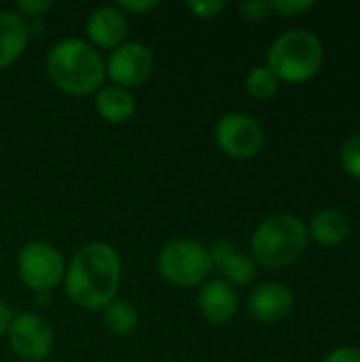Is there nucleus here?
I'll use <instances>...</instances> for the list:
<instances>
[{"label": "nucleus", "mask_w": 360, "mask_h": 362, "mask_svg": "<svg viewBox=\"0 0 360 362\" xmlns=\"http://www.w3.org/2000/svg\"><path fill=\"white\" fill-rule=\"evenodd\" d=\"M11 320H13V312H11V308L0 299V337H2V335H6Z\"/></svg>", "instance_id": "a878e982"}, {"label": "nucleus", "mask_w": 360, "mask_h": 362, "mask_svg": "<svg viewBox=\"0 0 360 362\" xmlns=\"http://www.w3.org/2000/svg\"><path fill=\"white\" fill-rule=\"evenodd\" d=\"M51 8H53L51 0H17V4H15V11L28 21L42 19V15Z\"/></svg>", "instance_id": "412c9836"}, {"label": "nucleus", "mask_w": 360, "mask_h": 362, "mask_svg": "<svg viewBox=\"0 0 360 362\" xmlns=\"http://www.w3.org/2000/svg\"><path fill=\"white\" fill-rule=\"evenodd\" d=\"M306 227H308V238H312L316 244L325 248H335L344 244L352 233L350 218L335 208L318 210Z\"/></svg>", "instance_id": "2eb2a0df"}, {"label": "nucleus", "mask_w": 360, "mask_h": 362, "mask_svg": "<svg viewBox=\"0 0 360 362\" xmlns=\"http://www.w3.org/2000/svg\"><path fill=\"white\" fill-rule=\"evenodd\" d=\"M159 2L155 0H119L117 8H121L125 15H146L149 11L157 8Z\"/></svg>", "instance_id": "b1692460"}, {"label": "nucleus", "mask_w": 360, "mask_h": 362, "mask_svg": "<svg viewBox=\"0 0 360 362\" xmlns=\"http://www.w3.org/2000/svg\"><path fill=\"white\" fill-rule=\"evenodd\" d=\"M32 34L28 19L17 11H0V70L11 68L28 49Z\"/></svg>", "instance_id": "4468645a"}, {"label": "nucleus", "mask_w": 360, "mask_h": 362, "mask_svg": "<svg viewBox=\"0 0 360 362\" xmlns=\"http://www.w3.org/2000/svg\"><path fill=\"white\" fill-rule=\"evenodd\" d=\"M210 250L212 269H219L223 274L221 280L236 286H248L257 276V263L250 255L238 250L229 242H214Z\"/></svg>", "instance_id": "ddd939ff"}, {"label": "nucleus", "mask_w": 360, "mask_h": 362, "mask_svg": "<svg viewBox=\"0 0 360 362\" xmlns=\"http://www.w3.org/2000/svg\"><path fill=\"white\" fill-rule=\"evenodd\" d=\"M342 168L346 174L360 180V134L348 138L342 146Z\"/></svg>", "instance_id": "6ab92c4d"}, {"label": "nucleus", "mask_w": 360, "mask_h": 362, "mask_svg": "<svg viewBox=\"0 0 360 362\" xmlns=\"http://www.w3.org/2000/svg\"><path fill=\"white\" fill-rule=\"evenodd\" d=\"M123 263L119 252L104 242L81 246L66 265L64 291L72 305L89 312H102L121 286Z\"/></svg>", "instance_id": "f257e3e1"}, {"label": "nucleus", "mask_w": 360, "mask_h": 362, "mask_svg": "<svg viewBox=\"0 0 360 362\" xmlns=\"http://www.w3.org/2000/svg\"><path fill=\"white\" fill-rule=\"evenodd\" d=\"M325 51L320 38L303 28L280 34L267 51V68L278 81L301 85L314 78L323 66Z\"/></svg>", "instance_id": "20e7f679"}, {"label": "nucleus", "mask_w": 360, "mask_h": 362, "mask_svg": "<svg viewBox=\"0 0 360 362\" xmlns=\"http://www.w3.org/2000/svg\"><path fill=\"white\" fill-rule=\"evenodd\" d=\"M104 62H106V76L112 81V85L129 91L144 85L155 72L153 51L138 40H125L117 49H112Z\"/></svg>", "instance_id": "1a4fd4ad"}, {"label": "nucleus", "mask_w": 360, "mask_h": 362, "mask_svg": "<svg viewBox=\"0 0 360 362\" xmlns=\"http://www.w3.org/2000/svg\"><path fill=\"white\" fill-rule=\"evenodd\" d=\"M216 146L231 159L246 161L261 153L265 134L261 123L248 112H227L214 125Z\"/></svg>", "instance_id": "0eeeda50"}, {"label": "nucleus", "mask_w": 360, "mask_h": 362, "mask_svg": "<svg viewBox=\"0 0 360 362\" xmlns=\"http://www.w3.org/2000/svg\"><path fill=\"white\" fill-rule=\"evenodd\" d=\"M197 310L206 322L212 327L229 325L238 314V293L225 280H208L199 286L197 293Z\"/></svg>", "instance_id": "f8f14e48"}, {"label": "nucleus", "mask_w": 360, "mask_h": 362, "mask_svg": "<svg viewBox=\"0 0 360 362\" xmlns=\"http://www.w3.org/2000/svg\"><path fill=\"white\" fill-rule=\"evenodd\" d=\"M95 112L100 115V119H104L106 123L119 125L129 121L136 115V98L129 89L117 87V85H102L95 91V100H93Z\"/></svg>", "instance_id": "dca6fc26"}, {"label": "nucleus", "mask_w": 360, "mask_h": 362, "mask_svg": "<svg viewBox=\"0 0 360 362\" xmlns=\"http://www.w3.org/2000/svg\"><path fill=\"white\" fill-rule=\"evenodd\" d=\"M45 70L55 89L72 98L95 93L106 78L102 53L85 38H64L55 42L45 59Z\"/></svg>", "instance_id": "f03ea898"}, {"label": "nucleus", "mask_w": 360, "mask_h": 362, "mask_svg": "<svg viewBox=\"0 0 360 362\" xmlns=\"http://www.w3.org/2000/svg\"><path fill=\"white\" fill-rule=\"evenodd\" d=\"M325 362H360V348L352 346H342L337 350H333Z\"/></svg>", "instance_id": "393cba45"}, {"label": "nucleus", "mask_w": 360, "mask_h": 362, "mask_svg": "<svg viewBox=\"0 0 360 362\" xmlns=\"http://www.w3.org/2000/svg\"><path fill=\"white\" fill-rule=\"evenodd\" d=\"M244 87H246L250 98L269 100V98H274L278 93L280 81L276 78V74L267 66H255V68L248 70V74L244 78Z\"/></svg>", "instance_id": "a211bd4d"}, {"label": "nucleus", "mask_w": 360, "mask_h": 362, "mask_svg": "<svg viewBox=\"0 0 360 362\" xmlns=\"http://www.w3.org/2000/svg\"><path fill=\"white\" fill-rule=\"evenodd\" d=\"M138 322H140L138 310L134 308V303L129 299L115 297L102 310V325L115 337H127V335H132L138 329Z\"/></svg>", "instance_id": "f3484780"}, {"label": "nucleus", "mask_w": 360, "mask_h": 362, "mask_svg": "<svg viewBox=\"0 0 360 362\" xmlns=\"http://www.w3.org/2000/svg\"><path fill=\"white\" fill-rule=\"evenodd\" d=\"M225 2L223 0H191L187 2V11L193 13V17L197 19H214L219 17L221 11H225Z\"/></svg>", "instance_id": "aec40b11"}, {"label": "nucleus", "mask_w": 360, "mask_h": 362, "mask_svg": "<svg viewBox=\"0 0 360 362\" xmlns=\"http://www.w3.org/2000/svg\"><path fill=\"white\" fill-rule=\"evenodd\" d=\"M269 2H272V13L282 15V17L301 15L316 6V2H312V0H269Z\"/></svg>", "instance_id": "4be33fe9"}, {"label": "nucleus", "mask_w": 360, "mask_h": 362, "mask_svg": "<svg viewBox=\"0 0 360 362\" xmlns=\"http://www.w3.org/2000/svg\"><path fill=\"white\" fill-rule=\"evenodd\" d=\"M295 305V295L286 284L265 282L248 293L246 310L252 320L259 325H278L282 322Z\"/></svg>", "instance_id": "9d476101"}, {"label": "nucleus", "mask_w": 360, "mask_h": 362, "mask_svg": "<svg viewBox=\"0 0 360 362\" xmlns=\"http://www.w3.org/2000/svg\"><path fill=\"white\" fill-rule=\"evenodd\" d=\"M157 272L172 286L197 288L206 284L212 274L210 250L197 240H172L163 244L157 255Z\"/></svg>", "instance_id": "39448f33"}, {"label": "nucleus", "mask_w": 360, "mask_h": 362, "mask_svg": "<svg viewBox=\"0 0 360 362\" xmlns=\"http://www.w3.org/2000/svg\"><path fill=\"white\" fill-rule=\"evenodd\" d=\"M6 337L11 350L21 362H45L55 346L51 325L36 312H21L13 316Z\"/></svg>", "instance_id": "6e6552de"}, {"label": "nucleus", "mask_w": 360, "mask_h": 362, "mask_svg": "<svg viewBox=\"0 0 360 362\" xmlns=\"http://www.w3.org/2000/svg\"><path fill=\"white\" fill-rule=\"evenodd\" d=\"M19 280L36 295L53 293L66 276V261L62 252L49 242H28L17 257Z\"/></svg>", "instance_id": "423d86ee"}, {"label": "nucleus", "mask_w": 360, "mask_h": 362, "mask_svg": "<svg viewBox=\"0 0 360 362\" xmlns=\"http://www.w3.org/2000/svg\"><path fill=\"white\" fill-rule=\"evenodd\" d=\"M85 32H87V42L91 47H95L98 51H112L119 45L125 42L127 32H129V21L127 15L117 8V4H104L98 6L85 23Z\"/></svg>", "instance_id": "9b49d317"}, {"label": "nucleus", "mask_w": 360, "mask_h": 362, "mask_svg": "<svg viewBox=\"0 0 360 362\" xmlns=\"http://www.w3.org/2000/svg\"><path fill=\"white\" fill-rule=\"evenodd\" d=\"M308 242L306 223L291 212H278L261 221L255 229L250 240L252 259L267 269H282L301 259Z\"/></svg>", "instance_id": "7ed1b4c3"}, {"label": "nucleus", "mask_w": 360, "mask_h": 362, "mask_svg": "<svg viewBox=\"0 0 360 362\" xmlns=\"http://www.w3.org/2000/svg\"><path fill=\"white\" fill-rule=\"evenodd\" d=\"M240 13L246 21H265L272 15L269 0H246L240 4Z\"/></svg>", "instance_id": "5701e85b"}]
</instances>
